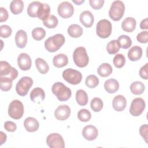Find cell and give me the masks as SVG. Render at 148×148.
Returning a JSON list of instances; mask_svg holds the SVG:
<instances>
[{
    "mask_svg": "<svg viewBox=\"0 0 148 148\" xmlns=\"http://www.w3.org/2000/svg\"><path fill=\"white\" fill-rule=\"evenodd\" d=\"M63 35L57 34L47 38L45 42V49L49 52L53 53L57 51L65 43Z\"/></svg>",
    "mask_w": 148,
    "mask_h": 148,
    "instance_id": "cell-1",
    "label": "cell"
},
{
    "mask_svg": "<svg viewBox=\"0 0 148 148\" xmlns=\"http://www.w3.org/2000/svg\"><path fill=\"white\" fill-rule=\"evenodd\" d=\"M51 91L60 101L68 100L72 95L71 90L61 82L55 83L51 87Z\"/></svg>",
    "mask_w": 148,
    "mask_h": 148,
    "instance_id": "cell-2",
    "label": "cell"
},
{
    "mask_svg": "<svg viewBox=\"0 0 148 148\" xmlns=\"http://www.w3.org/2000/svg\"><path fill=\"white\" fill-rule=\"evenodd\" d=\"M73 60L77 66L80 68L86 66L89 61L86 49L84 47H77L73 51Z\"/></svg>",
    "mask_w": 148,
    "mask_h": 148,
    "instance_id": "cell-3",
    "label": "cell"
},
{
    "mask_svg": "<svg viewBox=\"0 0 148 148\" xmlns=\"http://www.w3.org/2000/svg\"><path fill=\"white\" fill-rule=\"evenodd\" d=\"M125 6L121 1H114L112 2L109 11V17L113 21H119L123 16Z\"/></svg>",
    "mask_w": 148,
    "mask_h": 148,
    "instance_id": "cell-4",
    "label": "cell"
},
{
    "mask_svg": "<svg viewBox=\"0 0 148 148\" xmlns=\"http://www.w3.org/2000/svg\"><path fill=\"white\" fill-rule=\"evenodd\" d=\"M24 114V106L22 102L15 99L12 101L8 108V114L13 119L18 120L21 119Z\"/></svg>",
    "mask_w": 148,
    "mask_h": 148,
    "instance_id": "cell-5",
    "label": "cell"
},
{
    "mask_svg": "<svg viewBox=\"0 0 148 148\" xmlns=\"http://www.w3.org/2000/svg\"><path fill=\"white\" fill-rule=\"evenodd\" d=\"M112 29L111 23L108 20L102 19L99 20L97 24L96 33L101 38H107L110 35Z\"/></svg>",
    "mask_w": 148,
    "mask_h": 148,
    "instance_id": "cell-6",
    "label": "cell"
},
{
    "mask_svg": "<svg viewBox=\"0 0 148 148\" xmlns=\"http://www.w3.org/2000/svg\"><path fill=\"white\" fill-rule=\"evenodd\" d=\"M62 77L65 80L71 84L76 85L79 84L82 79V73L72 68H67L62 72Z\"/></svg>",
    "mask_w": 148,
    "mask_h": 148,
    "instance_id": "cell-7",
    "label": "cell"
},
{
    "mask_svg": "<svg viewBox=\"0 0 148 148\" xmlns=\"http://www.w3.org/2000/svg\"><path fill=\"white\" fill-rule=\"evenodd\" d=\"M33 84L32 79L28 76L22 77L17 83L16 90L17 93L20 96H25Z\"/></svg>",
    "mask_w": 148,
    "mask_h": 148,
    "instance_id": "cell-8",
    "label": "cell"
},
{
    "mask_svg": "<svg viewBox=\"0 0 148 148\" xmlns=\"http://www.w3.org/2000/svg\"><path fill=\"white\" fill-rule=\"evenodd\" d=\"M18 76V72L16 68L12 67L6 61L0 62V77H6L14 80Z\"/></svg>",
    "mask_w": 148,
    "mask_h": 148,
    "instance_id": "cell-9",
    "label": "cell"
},
{
    "mask_svg": "<svg viewBox=\"0 0 148 148\" xmlns=\"http://www.w3.org/2000/svg\"><path fill=\"white\" fill-rule=\"evenodd\" d=\"M146 106V103L143 99L141 98H136L134 99L131 103L130 113L132 116H139L140 115Z\"/></svg>",
    "mask_w": 148,
    "mask_h": 148,
    "instance_id": "cell-10",
    "label": "cell"
},
{
    "mask_svg": "<svg viewBox=\"0 0 148 148\" xmlns=\"http://www.w3.org/2000/svg\"><path fill=\"white\" fill-rule=\"evenodd\" d=\"M46 143L51 148H64L65 143L62 136L57 133L49 134L46 138Z\"/></svg>",
    "mask_w": 148,
    "mask_h": 148,
    "instance_id": "cell-11",
    "label": "cell"
},
{
    "mask_svg": "<svg viewBox=\"0 0 148 148\" xmlns=\"http://www.w3.org/2000/svg\"><path fill=\"white\" fill-rule=\"evenodd\" d=\"M58 14L64 18H67L71 17L74 13L73 5L68 1H64L61 3L57 9Z\"/></svg>",
    "mask_w": 148,
    "mask_h": 148,
    "instance_id": "cell-12",
    "label": "cell"
},
{
    "mask_svg": "<svg viewBox=\"0 0 148 148\" xmlns=\"http://www.w3.org/2000/svg\"><path fill=\"white\" fill-rule=\"evenodd\" d=\"M17 64L21 70H29L32 65V61L30 56L25 53H21L17 58Z\"/></svg>",
    "mask_w": 148,
    "mask_h": 148,
    "instance_id": "cell-13",
    "label": "cell"
},
{
    "mask_svg": "<svg viewBox=\"0 0 148 148\" xmlns=\"http://www.w3.org/2000/svg\"><path fill=\"white\" fill-rule=\"evenodd\" d=\"M71 114V109L66 105L59 106L54 112L55 117L60 121L66 120Z\"/></svg>",
    "mask_w": 148,
    "mask_h": 148,
    "instance_id": "cell-14",
    "label": "cell"
},
{
    "mask_svg": "<svg viewBox=\"0 0 148 148\" xmlns=\"http://www.w3.org/2000/svg\"><path fill=\"white\" fill-rule=\"evenodd\" d=\"M97 128L92 125H88L84 127L82 130V135L87 140H95L98 136Z\"/></svg>",
    "mask_w": 148,
    "mask_h": 148,
    "instance_id": "cell-15",
    "label": "cell"
},
{
    "mask_svg": "<svg viewBox=\"0 0 148 148\" xmlns=\"http://www.w3.org/2000/svg\"><path fill=\"white\" fill-rule=\"evenodd\" d=\"M80 21L86 27H91L94 21V16L92 13L88 10H85L81 13L80 15Z\"/></svg>",
    "mask_w": 148,
    "mask_h": 148,
    "instance_id": "cell-16",
    "label": "cell"
},
{
    "mask_svg": "<svg viewBox=\"0 0 148 148\" xmlns=\"http://www.w3.org/2000/svg\"><path fill=\"white\" fill-rule=\"evenodd\" d=\"M112 105L113 109L116 111L121 112L126 107L127 100L123 95H118L113 98L112 101Z\"/></svg>",
    "mask_w": 148,
    "mask_h": 148,
    "instance_id": "cell-17",
    "label": "cell"
},
{
    "mask_svg": "<svg viewBox=\"0 0 148 148\" xmlns=\"http://www.w3.org/2000/svg\"><path fill=\"white\" fill-rule=\"evenodd\" d=\"M45 98V93L44 90L40 87L34 88L30 92L31 100L34 103H40Z\"/></svg>",
    "mask_w": 148,
    "mask_h": 148,
    "instance_id": "cell-18",
    "label": "cell"
},
{
    "mask_svg": "<svg viewBox=\"0 0 148 148\" xmlns=\"http://www.w3.org/2000/svg\"><path fill=\"white\" fill-rule=\"evenodd\" d=\"M24 126L27 131L34 132L38 130L39 124L36 119L29 117L25 119L24 122Z\"/></svg>",
    "mask_w": 148,
    "mask_h": 148,
    "instance_id": "cell-19",
    "label": "cell"
},
{
    "mask_svg": "<svg viewBox=\"0 0 148 148\" xmlns=\"http://www.w3.org/2000/svg\"><path fill=\"white\" fill-rule=\"evenodd\" d=\"M15 42L17 46L23 49L25 47L27 42V35L25 31L18 30L15 35Z\"/></svg>",
    "mask_w": 148,
    "mask_h": 148,
    "instance_id": "cell-20",
    "label": "cell"
},
{
    "mask_svg": "<svg viewBox=\"0 0 148 148\" xmlns=\"http://www.w3.org/2000/svg\"><path fill=\"white\" fill-rule=\"evenodd\" d=\"M136 21L135 18L131 17L125 18L121 23L122 29L127 32H131L135 29Z\"/></svg>",
    "mask_w": 148,
    "mask_h": 148,
    "instance_id": "cell-21",
    "label": "cell"
},
{
    "mask_svg": "<svg viewBox=\"0 0 148 148\" xmlns=\"http://www.w3.org/2000/svg\"><path fill=\"white\" fill-rule=\"evenodd\" d=\"M142 56V49L139 46L132 47L128 52V57L132 61L139 60Z\"/></svg>",
    "mask_w": 148,
    "mask_h": 148,
    "instance_id": "cell-22",
    "label": "cell"
},
{
    "mask_svg": "<svg viewBox=\"0 0 148 148\" xmlns=\"http://www.w3.org/2000/svg\"><path fill=\"white\" fill-rule=\"evenodd\" d=\"M105 90L109 93L113 94L118 91L119 88V83L114 79H109L105 82Z\"/></svg>",
    "mask_w": 148,
    "mask_h": 148,
    "instance_id": "cell-23",
    "label": "cell"
},
{
    "mask_svg": "<svg viewBox=\"0 0 148 148\" xmlns=\"http://www.w3.org/2000/svg\"><path fill=\"white\" fill-rule=\"evenodd\" d=\"M53 62L56 67L62 68L68 64V58L65 54H58L54 57Z\"/></svg>",
    "mask_w": 148,
    "mask_h": 148,
    "instance_id": "cell-24",
    "label": "cell"
},
{
    "mask_svg": "<svg viewBox=\"0 0 148 148\" xmlns=\"http://www.w3.org/2000/svg\"><path fill=\"white\" fill-rule=\"evenodd\" d=\"M41 3L39 1H34L29 3L27 8V13L31 17H38L39 10L40 9Z\"/></svg>",
    "mask_w": 148,
    "mask_h": 148,
    "instance_id": "cell-25",
    "label": "cell"
},
{
    "mask_svg": "<svg viewBox=\"0 0 148 148\" xmlns=\"http://www.w3.org/2000/svg\"><path fill=\"white\" fill-rule=\"evenodd\" d=\"M24 3L21 0H13L10 2V9L11 12L16 15L20 14L23 10Z\"/></svg>",
    "mask_w": 148,
    "mask_h": 148,
    "instance_id": "cell-26",
    "label": "cell"
},
{
    "mask_svg": "<svg viewBox=\"0 0 148 148\" xmlns=\"http://www.w3.org/2000/svg\"><path fill=\"white\" fill-rule=\"evenodd\" d=\"M113 71L112 66L108 63H103L99 66L97 72L99 76L102 77H107L109 76Z\"/></svg>",
    "mask_w": 148,
    "mask_h": 148,
    "instance_id": "cell-27",
    "label": "cell"
},
{
    "mask_svg": "<svg viewBox=\"0 0 148 148\" xmlns=\"http://www.w3.org/2000/svg\"><path fill=\"white\" fill-rule=\"evenodd\" d=\"M67 31L69 36L75 38L80 37L83 34L82 28L79 25L76 24L71 25L68 27Z\"/></svg>",
    "mask_w": 148,
    "mask_h": 148,
    "instance_id": "cell-28",
    "label": "cell"
},
{
    "mask_svg": "<svg viewBox=\"0 0 148 148\" xmlns=\"http://www.w3.org/2000/svg\"><path fill=\"white\" fill-rule=\"evenodd\" d=\"M88 95L87 92L83 90H78L76 92V100L77 103L80 106H85L88 102Z\"/></svg>",
    "mask_w": 148,
    "mask_h": 148,
    "instance_id": "cell-29",
    "label": "cell"
},
{
    "mask_svg": "<svg viewBox=\"0 0 148 148\" xmlns=\"http://www.w3.org/2000/svg\"><path fill=\"white\" fill-rule=\"evenodd\" d=\"M145 86L144 84L139 81L134 82L130 86V90L135 95L142 94L145 91Z\"/></svg>",
    "mask_w": 148,
    "mask_h": 148,
    "instance_id": "cell-30",
    "label": "cell"
},
{
    "mask_svg": "<svg viewBox=\"0 0 148 148\" xmlns=\"http://www.w3.org/2000/svg\"><path fill=\"white\" fill-rule=\"evenodd\" d=\"M35 65L38 71L42 74L46 73L49 70L48 64L41 58H38L35 60Z\"/></svg>",
    "mask_w": 148,
    "mask_h": 148,
    "instance_id": "cell-31",
    "label": "cell"
},
{
    "mask_svg": "<svg viewBox=\"0 0 148 148\" xmlns=\"http://www.w3.org/2000/svg\"><path fill=\"white\" fill-rule=\"evenodd\" d=\"M50 12V6L47 3H41L40 9L38 12V17L42 20H45L49 16Z\"/></svg>",
    "mask_w": 148,
    "mask_h": 148,
    "instance_id": "cell-32",
    "label": "cell"
},
{
    "mask_svg": "<svg viewBox=\"0 0 148 148\" xmlns=\"http://www.w3.org/2000/svg\"><path fill=\"white\" fill-rule=\"evenodd\" d=\"M120 47L124 49H127L131 47L132 45L131 39L127 35H120L117 40Z\"/></svg>",
    "mask_w": 148,
    "mask_h": 148,
    "instance_id": "cell-33",
    "label": "cell"
},
{
    "mask_svg": "<svg viewBox=\"0 0 148 148\" xmlns=\"http://www.w3.org/2000/svg\"><path fill=\"white\" fill-rule=\"evenodd\" d=\"M12 80L6 77H0V88L4 91L10 90L12 86Z\"/></svg>",
    "mask_w": 148,
    "mask_h": 148,
    "instance_id": "cell-34",
    "label": "cell"
},
{
    "mask_svg": "<svg viewBox=\"0 0 148 148\" xmlns=\"http://www.w3.org/2000/svg\"><path fill=\"white\" fill-rule=\"evenodd\" d=\"M58 21L54 15H49V16L43 21V23L45 27L48 28H54L58 24Z\"/></svg>",
    "mask_w": 148,
    "mask_h": 148,
    "instance_id": "cell-35",
    "label": "cell"
},
{
    "mask_svg": "<svg viewBox=\"0 0 148 148\" xmlns=\"http://www.w3.org/2000/svg\"><path fill=\"white\" fill-rule=\"evenodd\" d=\"M120 46L117 40H112L110 41L106 46V50L110 54H114L119 51Z\"/></svg>",
    "mask_w": 148,
    "mask_h": 148,
    "instance_id": "cell-36",
    "label": "cell"
},
{
    "mask_svg": "<svg viewBox=\"0 0 148 148\" xmlns=\"http://www.w3.org/2000/svg\"><path fill=\"white\" fill-rule=\"evenodd\" d=\"M103 101L99 98H94L90 103V106L91 109L95 112H99L103 108Z\"/></svg>",
    "mask_w": 148,
    "mask_h": 148,
    "instance_id": "cell-37",
    "label": "cell"
},
{
    "mask_svg": "<svg viewBox=\"0 0 148 148\" xmlns=\"http://www.w3.org/2000/svg\"><path fill=\"white\" fill-rule=\"evenodd\" d=\"M77 117L80 121L87 122L91 117L90 112L86 109H82L77 113Z\"/></svg>",
    "mask_w": 148,
    "mask_h": 148,
    "instance_id": "cell-38",
    "label": "cell"
},
{
    "mask_svg": "<svg viewBox=\"0 0 148 148\" xmlns=\"http://www.w3.org/2000/svg\"><path fill=\"white\" fill-rule=\"evenodd\" d=\"M46 35L45 30L41 27L34 28L32 31V38L36 40H40L43 39Z\"/></svg>",
    "mask_w": 148,
    "mask_h": 148,
    "instance_id": "cell-39",
    "label": "cell"
},
{
    "mask_svg": "<svg viewBox=\"0 0 148 148\" xmlns=\"http://www.w3.org/2000/svg\"><path fill=\"white\" fill-rule=\"evenodd\" d=\"M85 83L88 87L94 88L98 85L99 79L95 75H90L86 77Z\"/></svg>",
    "mask_w": 148,
    "mask_h": 148,
    "instance_id": "cell-40",
    "label": "cell"
},
{
    "mask_svg": "<svg viewBox=\"0 0 148 148\" xmlns=\"http://www.w3.org/2000/svg\"><path fill=\"white\" fill-rule=\"evenodd\" d=\"M113 64L117 68L124 66L125 63V58L122 54H117L113 58Z\"/></svg>",
    "mask_w": 148,
    "mask_h": 148,
    "instance_id": "cell-41",
    "label": "cell"
},
{
    "mask_svg": "<svg viewBox=\"0 0 148 148\" xmlns=\"http://www.w3.org/2000/svg\"><path fill=\"white\" fill-rule=\"evenodd\" d=\"M12 29L8 25H2L0 27V36L3 38H7L12 34Z\"/></svg>",
    "mask_w": 148,
    "mask_h": 148,
    "instance_id": "cell-42",
    "label": "cell"
},
{
    "mask_svg": "<svg viewBox=\"0 0 148 148\" xmlns=\"http://www.w3.org/2000/svg\"><path fill=\"white\" fill-rule=\"evenodd\" d=\"M136 39L141 43H146L148 41V32L147 31L140 32L137 35Z\"/></svg>",
    "mask_w": 148,
    "mask_h": 148,
    "instance_id": "cell-43",
    "label": "cell"
},
{
    "mask_svg": "<svg viewBox=\"0 0 148 148\" xmlns=\"http://www.w3.org/2000/svg\"><path fill=\"white\" fill-rule=\"evenodd\" d=\"M105 1L103 0H90V6L95 10L100 9L103 5Z\"/></svg>",
    "mask_w": 148,
    "mask_h": 148,
    "instance_id": "cell-44",
    "label": "cell"
},
{
    "mask_svg": "<svg viewBox=\"0 0 148 148\" xmlns=\"http://www.w3.org/2000/svg\"><path fill=\"white\" fill-rule=\"evenodd\" d=\"M139 133L141 136L144 139L145 141L147 143L148 139V126L147 124L142 125L139 128Z\"/></svg>",
    "mask_w": 148,
    "mask_h": 148,
    "instance_id": "cell-45",
    "label": "cell"
},
{
    "mask_svg": "<svg viewBox=\"0 0 148 148\" xmlns=\"http://www.w3.org/2000/svg\"><path fill=\"white\" fill-rule=\"evenodd\" d=\"M5 129L9 132H14L17 128L16 123L11 121H7L4 124Z\"/></svg>",
    "mask_w": 148,
    "mask_h": 148,
    "instance_id": "cell-46",
    "label": "cell"
},
{
    "mask_svg": "<svg viewBox=\"0 0 148 148\" xmlns=\"http://www.w3.org/2000/svg\"><path fill=\"white\" fill-rule=\"evenodd\" d=\"M148 64L146 63L145 65L142 66L139 71V75L140 76L145 79L147 80L148 79Z\"/></svg>",
    "mask_w": 148,
    "mask_h": 148,
    "instance_id": "cell-47",
    "label": "cell"
},
{
    "mask_svg": "<svg viewBox=\"0 0 148 148\" xmlns=\"http://www.w3.org/2000/svg\"><path fill=\"white\" fill-rule=\"evenodd\" d=\"M8 12L7 11V10L3 8V7H1L0 8V22H3V21H6L8 18Z\"/></svg>",
    "mask_w": 148,
    "mask_h": 148,
    "instance_id": "cell-48",
    "label": "cell"
},
{
    "mask_svg": "<svg viewBox=\"0 0 148 148\" xmlns=\"http://www.w3.org/2000/svg\"><path fill=\"white\" fill-rule=\"evenodd\" d=\"M140 28L142 29H147L148 28V18H146L142 20L140 24Z\"/></svg>",
    "mask_w": 148,
    "mask_h": 148,
    "instance_id": "cell-49",
    "label": "cell"
},
{
    "mask_svg": "<svg viewBox=\"0 0 148 148\" xmlns=\"http://www.w3.org/2000/svg\"><path fill=\"white\" fill-rule=\"evenodd\" d=\"M0 135H1V143H0V145H2L4 142H6V138H7V136H6V135L5 134H4L2 131H1L0 132Z\"/></svg>",
    "mask_w": 148,
    "mask_h": 148,
    "instance_id": "cell-50",
    "label": "cell"
},
{
    "mask_svg": "<svg viewBox=\"0 0 148 148\" xmlns=\"http://www.w3.org/2000/svg\"><path fill=\"white\" fill-rule=\"evenodd\" d=\"M73 2H74L75 3H76L77 5H79L80 4H82V3H83L84 2V0H80V1H75V0H73L72 1Z\"/></svg>",
    "mask_w": 148,
    "mask_h": 148,
    "instance_id": "cell-51",
    "label": "cell"
}]
</instances>
